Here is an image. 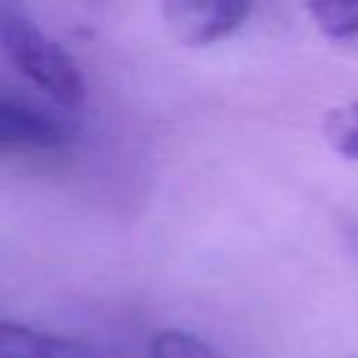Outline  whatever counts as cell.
Instances as JSON below:
<instances>
[{
	"label": "cell",
	"mask_w": 358,
	"mask_h": 358,
	"mask_svg": "<svg viewBox=\"0 0 358 358\" xmlns=\"http://www.w3.org/2000/svg\"><path fill=\"white\" fill-rule=\"evenodd\" d=\"M0 48L8 62L42 92L62 106H78L84 101V76L73 56L59 48L20 0L0 3Z\"/></svg>",
	"instance_id": "cell-1"
},
{
	"label": "cell",
	"mask_w": 358,
	"mask_h": 358,
	"mask_svg": "<svg viewBox=\"0 0 358 358\" xmlns=\"http://www.w3.org/2000/svg\"><path fill=\"white\" fill-rule=\"evenodd\" d=\"M168 34L187 48H204L235 34L252 14V0H162Z\"/></svg>",
	"instance_id": "cell-2"
},
{
	"label": "cell",
	"mask_w": 358,
	"mask_h": 358,
	"mask_svg": "<svg viewBox=\"0 0 358 358\" xmlns=\"http://www.w3.org/2000/svg\"><path fill=\"white\" fill-rule=\"evenodd\" d=\"M64 129L22 103L0 98V154L6 151H53L64 145Z\"/></svg>",
	"instance_id": "cell-3"
},
{
	"label": "cell",
	"mask_w": 358,
	"mask_h": 358,
	"mask_svg": "<svg viewBox=\"0 0 358 358\" xmlns=\"http://www.w3.org/2000/svg\"><path fill=\"white\" fill-rule=\"evenodd\" d=\"M0 358H103L95 347L28 324L0 322Z\"/></svg>",
	"instance_id": "cell-4"
},
{
	"label": "cell",
	"mask_w": 358,
	"mask_h": 358,
	"mask_svg": "<svg viewBox=\"0 0 358 358\" xmlns=\"http://www.w3.org/2000/svg\"><path fill=\"white\" fill-rule=\"evenodd\" d=\"M308 17L327 39L358 36V0H302Z\"/></svg>",
	"instance_id": "cell-5"
},
{
	"label": "cell",
	"mask_w": 358,
	"mask_h": 358,
	"mask_svg": "<svg viewBox=\"0 0 358 358\" xmlns=\"http://www.w3.org/2000/svg\"><path fill=\"white\" fill-rule=\"evenodd\" d=\"M324 140L336 154L358 162V101L330 109L324 120Z\"/></svg>",
	"instance_id": "cell-6"
},
{
	"label": "cell",
	"mask_w": 358,
	"mask_h": 358,
	"mask_svg": "<svg viewBox=\"0 0 358 358\" xmlns=\"http://www.w3.org/2000/svg\"><path fill=\"white\" fill-rule=\"evenodd\" d=\"M148 358H215V352L185 330H159L148 344Z\"/></svg>",
	"instance_id": "cell-7"
},
{
	"label": "cell",
	"mask_w": 358,
	"mask_h": 358,
	"mask_svg": "<svg viewBox=\"0 0 358 358\" xmlns=\"http://www.w3.org/2000/svg\"><path fill=\"white\" fill-rule=\"evenodd\" d=\"M0 3H3V0H0Z\"/></svg>",
	"instance_id": "cell-8"
}]
</instances>
